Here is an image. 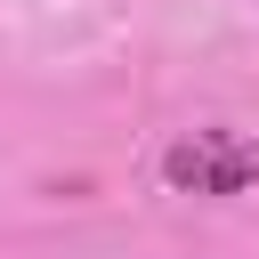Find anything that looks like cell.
I'll list each match as a JSON object with an SVG mask.
<instances>
[{
	"instance_id": "1",
	"label": "cell",
	"mask_w": 259,
	"mask_h": 259,
	"mask_svg": "<svg viewBox=\"0 0 259 259\" xmlns=\"http://www.w3.org/2000/svg\"><path fill=\"white\" fill-rule=\"evenodd\" d=\"M162 178L178 194H251L259 186V138L243 130H194L162 154Z\"/></svg>"
}]
</instances>
